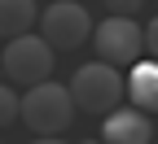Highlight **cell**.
<instances>
[{
	"label": "cell",
	"instance_id": "cell-1",
	"mask_svg": "<svg viewBox=\"0 0 158 144\" xmlns=\"http://www.w3.org/2000/svg\"><path fill=\"white\" fill-rule=\"evenodd\" d=\"M70 96H75V109L84 114H101L110 118L118 109V100L127 96V79L118 74L114 66H106V61H88V66H79L70 74Z\"/></svg>",
	"mask_w": 158,
	"mask_h": 144
},
{
	"label": "cell",
	"instance_id": "cell-2",
	"mask_svg": "<svg viewBox=\"0 0 158 144\" xmlns=\"http://www.w3.org/2000/svg\"><path fill=\"white\" fill-rule=\"evenodd\" d=\"M22 122L35 135H62L75 122V96L66 83H35L22 92Z\"/></svg>",
	"mask_w": 158,
	"mask_h": 144
},
{
	"label": "cell",
	"instance_id": "cell-3",
	"mask_svg": "<svg viewBox=\"0 0 158 144\" xmlns=\"http://www.w3.org/2000/svg\"><path fill=\"white\" fill-rule=\"evenodd\" d=\"M53 57H57V48L48 44L44 35H22V39H9V44H5L0 66H5V74L13 79V83L35 88V83H48Z\"/></svg>",
	"mask_w": 158,
	"mask_h": 144
},
{
	"label": "cell",
	"instance_id": "cell-4",
	"mask_svg": "<svg viewBox=\"0 0 158 144\" xmlns=\"http://www.w3.org/2000/svg\"><path fill=\"white\" fill-rule=\"evenodd\" d=\"M92 48H97V61H106V66H136L141 61V48H145V31L136 26V18H106V22H97L92 31Z\"/></svg>",
	"mask_w": 158,
	"mask_h": 144
},
{
	"label": "cell",
	"instance_id": "cell-5",
	"mask_svg": "<svg viewBox=\"0 0 158 144\" xmlns=\"http://www.w3.org/2000/svg\"><path fill=\"white\" fill-rule=\"evenodd\" d=\"M92 18L79 0H53V5L40 13V35L48 39L53 48H79L92 39Z\"/></svg>",
	"mask_w": 158,
	"mask_h": 144
},
{
	"label": "cell",
	"instance_id": "cell-6",
	"mask_svg": "<svg viewBox=\"0 0 158 144\" xmlns=\"http://www.w3.org/2000/svg\"><path fill=\"white\" fill-rule=\"evenodd\" d=\"M101 140L106 144H154V122L145 109H114L101 122Z\"/></svg>",
	"mask_w": 158,
	"mask_h": 144
},
{
	"label": "cell",
	"instance_id": "cell-7",
	"mask_svg": "<svg viewBox=\"0 0 158 144\" xmlns=\"http://www.w3.org/2000/svg\"><path fill=\"white\" fill-rule=\"evenodd\" d=\"M127 100L145 114H158V61H136L127 74Z\"/></svg>",
	"mask_w": 158,
	"mask_h": 144
},
{
	"label": "cell",
	"instance_id": "cell-8",
	"mask_svg": "<svg viewBox=\"0 0 158 144\" xmlns=\"http://www.w3.org/2000/svg\"><path fill=\"white\" fill-rule=\"evenodd\" d=\"M35 18H40L35 0H0V35H5V39H22V35H31Z\"/></svg>",
	"mask_w": 158,
	"mask_h": 144
},
{
	"label": "cell",
	"instance_id": "cell-9",
	"mask_svg": "<svg viewBox=\"0 0 158 144\" xmlns=\"http://www.w3.org/2000/svg\"><path fill=\"white\" fill-rule=\"evenodd\" d=\"M13 122H22V96L9 83H0V131H9Z\"/></svg>",
	"mask_w": 158,
	"mask_h": 144
},
{
	"label": "cell",
	"instance_id": "cell-10",
	"mask_svg": "<svg viewBox=\"0 0 158 144\" xmlns=\"http://www.w3.org/2000/svg\"><path fill=\"white\" fill-rule=\"evenodd\" d=\"M106 9H110L114 18H132V13L145 9V0H106Z\"/></svg>",
	"mask_w": 158,
	"mask_h": 144
},
{
	"label": "cell",
	"instance_id": "cell-11",
	"mask_svg": "<svg viewBox=\"0 0 158 144\" xmlns=\"http://www.w3.org/2000/svg\"><path fill=\"white\" fill-rule=\"evenodd\" d=\"M145 48H149V57L158 61V13L149 18V26H145Z\"/></svg>",
	"mask_w": 158,
	"mask_h": 144
},
{
	"label": "cell",
	"instance_id": "cell-12",
	"mask_svg": "<svg viewBox=\"0 0 158 144\" xmlns=\"http://www.w3.org/2000/svg\"><path fill=\"white\" fill-rule=\"evenodd\" d=\"M31 144H66V140H57V135H35Z\"/></svg>",
	"mask_w": 158,
	"mask_h": 144
},
{
	"label": "cell",
	"instance_id": "cell-13",
	"mask_svg": "<svg viewBox=\"0 0 158 144\" xmlns=\"http://www.w3.org/2000/svg\"><path fill=\"white\" fill-rule=\"evenodd\" d=\"M84 144H106V140H84Z\"/></svg>",
	"mask_w": 158,
	"mask_h": 144
}]
</instances>
